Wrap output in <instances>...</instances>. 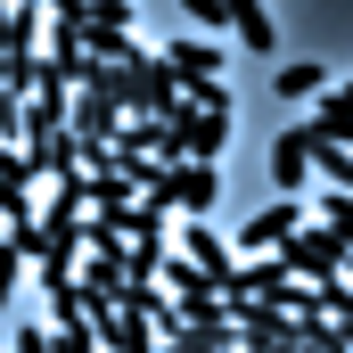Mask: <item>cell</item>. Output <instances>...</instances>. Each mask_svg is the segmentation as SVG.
Returning a JSON list of instances; mask_svg holds the SVG:
<instances>
[{"instance_id": "cell-1", "label": "cell", "mask_w": 353, "mask_h": 353, "mask_svg": "<svg viewBox=\"0 0 353 353\" xmlns=\"http://www.w3.org/2000/svg\"><path fill=\"white\" fill-rule=\"evenodd\" d=\"M271 263L288 271L296 288H329V279H345V247H337V239H329L321 222H304V230H296V239H288V247H279Z\"/></svg>"}, {"instance_id": "cell-2", "label": "cell", "mask_w": 353, "mask_h": 353, "mask_svg": "<svg viewBox=\"0 0 353 353\" xmlns=\"http://www.w3.org/2000/svg\"><path fill=\"white\" fill-rule=\"evenodd\" d=\"M173 99H181V83L165 74V58H157V50H140V58L123 66V107H132V123H165V115H173Z\"/></svg>"}, {"instance_id": "cell-3", "label": "cell", "mask_w": 353, "mask_h": 353, "mask_svg": "<svg viewBox=\"0 0 353 353\" xmlns=\"http://www.w3.org/2000/svg\"><path fill=\"white\" fill-rule=\"evenodd\" d=\"M214 197H222V173H214V165H165V181H157L148 205H165V214H181V222H205Z\"/></svg>"}, {"instance_id": "cell-4", "label": "cell", "mask_w": 353, "mask_h": 353, "mask_svg": "<svg viewBox=\"0 0 353 353\" xmlns=\"http://www.w3.org/2000/svg\"><path fill=\"white\" fill-rule=\"evenodd\" d=\"M304 222H312V214H304L296 197H271V205H255V214H247V230L230 239V255H239V247H247V263H255V255H279Z\"/></svg>"}, {"instance_id": "cell-5", "label": "cell", "mask_w": 353, "mask_h": 353, "mask_svg": "<svg viewBox=\"0 0 353 353\" xmlns=\"http://www.w3.org/2000/svg\"><path fill=\"white\" fill-rule=\"evenodd\" d=\"M173 255H181V263H197V279H205L214 296H222V279L239 271V255H230V239H214L205 222H181V230H173Z\"/></svg>"}, {"instance_id": "cell-6", "label": "cell", "mask_w": 353, "mask_h": 353, "mask_svg": "<svg viewBox=\"0 0 353 353\" xmlns=\"http://www.w3.org/2000/svg\"><path fill=\"white\" fill-rule=\"evenodd\" d=\"M271 189H279V197H304V189H312V140H304V132H279V140H271Z\"/></svg>"}, {"instance_id": "cell-7", "label": "cell", "mask_w": 353, "mask_h": 353, "mask_svg": "<svg viewBox=\"0 0 353 353\" xmlns=\"http://www.w3.org/2000/svg\"><path fill=\"white\" fill-rule=\"evenodd\" d=\"M157 58H165V74H173L181 90H197V83H222V50H214V41H165Z\"/></svg>"}, {"instance_id": "cell-8", "label": "cell", "mask_w": 353, "mask_h": 353, "mask_svg": "<svg viewBox=\"0 0 353 353\" xmlns=\"http://www.w3.org/2000/svg\"><path fill=\"white\" fill-rule=\"evenodd\" d=\"M66 132L83 140V148H115V132H123V115L99 99V90H74V115H66Z\"/></svg>"}, {"instance_id": "cell-9", "label": "cell", "mask_w": 353, "mask_h": 353, "mask_svg": "<svg viewBox=\"0 0 353 353\" xmlns=\"http://www.w3.org/2000/svg\"><path fill=\"white\" fill-rule=\"evenodd\" d=\"M0 58H41V8H0Z\"/></svg>"}, {"instance_id": "cell-10", "label": "cell", "mask_w": 353, "mask_h": 353, "mask_svg": "<svg viewBox=\"0 0 353 353\" xmlns=\"http://www.w3.org/2000/svg\"><path fill=\"white\" fill-rule=\"evenodd\" d=\"M41 296H50L58 329H66V321H83V288H74V263H41Z\"/></svg>"}, {"instance_id": "cell-11", "label": "cell", "mask_w": 353, "mask_h": 353, "mask_svg": "<svg viewBox=\"0 0 353 353\" xmlns=\"http://www.w3.org/2000/svg\"><path fill=\"white\" fill-rule=\"evenodd\" d=\"M230 33H239V50H255V58L279 50V25H271L263 8H230Z\"/></svg>"}, {"instance_id": "cell-12", "label": "cell", "mask_w": 353, "mask_h": 353, "mask_svg": "<svg viewBox=\"0 0 353 353\" xmlns=\"http://www.w3.org/2000/svg\"><path fill=\"white\" fill-rule=\"evenodd\" d=\"M312 181H329V189L353 197V157H345V148H312Z\"/></svg>"}, {"instance_id": "cell-13", "label": "cell", "mask_w": 353, "mask_h": 353, "mask_svg": "<svg viewBox=\"0 0 353 353\" xmlns=\"http://www.w3.org/2000/svg\"><path fill=\"white\" fill-rule=\"evenodd\" d=\"M279 99H321V66H279Z\"/></svg>"}, {"instance_id": "cell-14", "label": "cell", "mask_w": 353, "mask_h": 353, "mask_svg": "<svg viewBox=\"0 0 353 353\" xmlns=\"http://www.w3.org/2000/svg\"><path fill=\"white\" fill-rule=\"evenodd\" d=\"M50 353H99L90 321H66V329H50Z\"/></svg>"}, {"instance_id": "cell-15", "label": "cell", "mask_w": 353, "mask_h": 353, "mask_svg": "<svg viewBox=\"0 0 353 353\" xmlns=\"http://www.w3.org/2000/svg\"><path fill=\"white\" fill-rule=\"evenodd\" d=\"M17 271H25V255L0 239V312H8V296H17Z\"/></svg>"}, {"instance_id": "cell-16", "label": "cell", "mask_w": 353, "mask_h": 353, "mask_svg": "<svg viewBox=\"0 0 353 353\" xmlns=\"http://www.w3.org/2000/svg\"><path fill=\"white\" fill-rule=\"evenodd\" d=\"M312 115H329V123H353V83H337L321 107H312Z\"/></svg>"}, {"instance_id": "cell-17", "label": "cell", "mask_w": 353, "mask_h": 353, "mask_svg": "<svg viewBox=\"0 0 353 353\" xmlns=\"http://www.w3.org/2000/svg\"><path fill=\"white\" fill-rule=\"evenodd\" d=\"M0 239H8V214H0Z\"/></svg>"}]
</instances>
